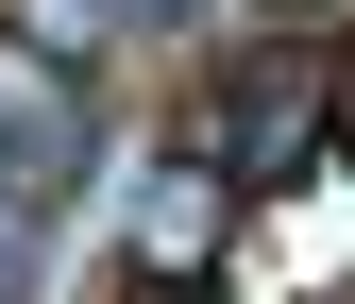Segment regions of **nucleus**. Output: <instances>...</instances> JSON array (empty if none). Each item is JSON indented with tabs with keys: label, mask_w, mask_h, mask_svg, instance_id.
Here are the masks:
<instances>
[{
	"label": "nucleus",
	"mask_w": 355,
	"mask_h": 304,
	"mask_svg": "<svg viewBox=\"0 0 355 304\" xmlns=\"http://www.w3.org/2000/svg\"><path fill=\"white\" fill-rule=\"evenodd\" d=\"M85 152H102V118H85V84L51 68V51H17L0 34V203H51V186H85Z\"/></svg>",
	"instance_id": "f257e3e1"
},
{
	"label": "nucleus",
	"mask_w": 355,
	"mask_h": 304,
	"mask_svg": "<svg viewBox=\"0 0 355 304\" xmlns=\"http://www.w3.org/2000/svg\"><path fill=\"white\" fill-rule=\"evenodd\" d=\"M322 152V84L304 68H237L220 84V169H304Z\"/></svg>",
	"instance_id": "f03ea898"
},
{
	"label": "nucleus",
	"mask_w": 355,
	"mask_h": 304,
	"mask_svg": "<svg viewBox=\"0 0 355 304\" xmlns=\"http://www.w3.org/2000/svg\"><path fill=\"white\" fill-rule=\"evenodd\" d=\"M220 186H237L220 152H187V169H153V186H136V237H153V271H203V253H220Z\"/></svg>",
	"instance_id": "7ed1b4c3"
},
{
	"label": "nucleus",
	"mask_w": 355,
	"mask_h": 304,
	"mask_svg": "<svg viewBox=\"0 0 355 304\" xmlns=\"http://www.w3.org/2000/svg\"><path fill=\"white\" fill-rule=\"evenodd\" d=\"M153 17H169V0H17V17H0V34H17V51H51V68H68V51H136Z\"/></svg>",
	"instance_id": "20e7f679"
}]
</instances>
